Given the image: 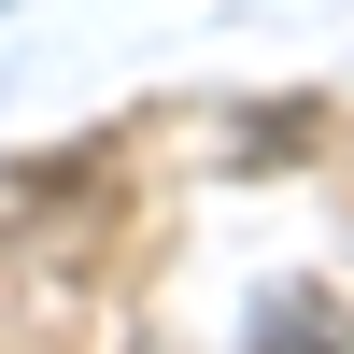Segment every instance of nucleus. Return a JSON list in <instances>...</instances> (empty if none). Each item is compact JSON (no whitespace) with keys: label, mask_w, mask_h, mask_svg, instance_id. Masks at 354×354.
I'll use <instances>...</instances> for the list:
<instances>
[{"label":"nucleus","mask_w":354,"mask_h":354,"mask_svg":"<svg viewBox=\"0 0 354 354\" xmlns=\"http://www.w3.org/2000/svg\"><path fill=\"white\" fill-rule=\"evenodd\" d=\"M255 354H340V312H326V298H298V312H270V326H255Z\"/></svg>","instance_id":"f257e3e1"}]
</instances>
